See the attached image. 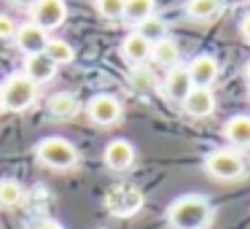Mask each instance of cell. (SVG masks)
Instances as JSON below:
<instances>
[{"label": "cell", "mask_w": 250, "mask_h": 229, "mask_svg": "<svg viewBox=\"0 0 250 229\" xmlns=\"http://www.w3.org/2000/svg\"><path fill=\"white\" fill-rule=\"evenodd\" d=\"M121 60L129 65H143L146 60H151V44L140 33H129L121 41Z\"/></svg>", "instance_id": "4fadbf2b"}, {"label": "cell", "mask_w": 250, "mask_h": 229, "mask_svg": "<svg viewBox=\"0 0 250 229\" xmlns=\"http://www.w3.org/2000/svg\"><path fill=\"white\" fill-rule=\"evenodd\" d=\"M153 11H156V0H126L124 3V19L135 24L151 19Z\"/></svg>", "instance_id": "e0dca14e"}, {"label": "cell", "mask_w": 250, "mask_h": 229, "mask_svg": "<svg viewBox=\"0 0 250 229\" xmlns=\"http://www.w3.org/2000/svg\"><path fill=\"white\" fill-rule=\"evenodd\" d=\"M24 76L33 84H49L51 78L57 76V65L43 54V51H41V54H30L27 60H24Z\"/></svg>", "instance_id": "7c38bea8"}, {"label": "cell", "mask_w": 250, "mask_h": 229, "mask_svg": "<svg viewBox=\"0 0 250 229\" xmlns=\"http://www.w3.org/2000/svg\"><path fill=\"white\" fill-rule=\"evenodd\" d=\"M129 84H132V89H135L137 94H153L159 89L156 76H153L148 68H143V65H137L135 70L129 73Z\"/></svg>", "instance_id": "d6986e66"}, {"label": "cell", "mask_w": 250, "mask_h": 229, "mask_svg": "<svg viewBox=\"0 0 250 229\" xmlns=\"http://www.w3.org/2000/svg\"><path fill=\"white\" fill-rule=\"evenodd\" d=\"M89 119L100 127H110L121 119V103L113 94H97V97L89 100Z\"/></svg>", "instance_id": "8992f818"}, {"label": "cell", "mask_w": 250, "mask_h": 229, "mask_svg": "<svg viewBox=\"0 0 250 229\" xmlns=\"http://www.w3.org/2000/svg\"><path fill=\"white\" fill-rule=\"evenodd\" d=\"M210 216H212L210 202L199 194L178 197L167 207V221L172 224V229H205L210 224Z\"/></svg>", "instance_id": "6da1fadb"}, {"label": "cell", "mask_w": 250, "mask_h": 229, "mask_svg": "<svg viewBox=\"0 0 250 229\" xmlns=\"http://www.w3.org/2000/svg\"><path fill=\"white\" fill-rule=\"evenodd\" d=\"M135 33H140L143 38L148 41V44H156V41H162V38H167V24H164V19H159V17H151V19H146V22H140L137 24V30Z\"/></svg>", "instance_id": "7402d4cb"}, {"label": "cell", "mask_w": 250, "mask_h": 229, "mask_svg": "<svg viewBox=\"0 0 250 229\" xmlns=\"http://www.w3.org/2000/svg\"><path fill=\"white\" fill-rule=\"evenodd\" d=\"M194 89V84H191V76H188V68L186 65H175L167 70V78H164V94H167L169 100H175V103H183L186 94Z\"/></svg>", "instance_id": "30bf717a"}, {"label": "cell", "mask_w": 250, "mask_h": 229, "mask_svg": "<svg viewBox=\"0 0 250 229\" xmlns=\"http://www.w3.org/2000/svg\"><path fill=\"white\" fill-rule=\"evenodd\" d=\"M151 60L156 62V65H162V68H175L178 65V60H180V49H178V44H175L172 38H162V41H156V44L151 46Z\"/></svg>", "instance_id": "9a60e30c"}, {"label": "cell", "mask_w": 250, "mask_h": 229, "mask_svg": "<svg viewBox=\"0 0 250 229\" xmlns=\"http://www.w3.org/2000/svg\"><path fill=\"white\" fill-rule=\"evenodd\" d=\"M239 33H242V38L250 44V14H245L242 22H239Z\"/></svg>", "instance_id": "d4e9b609"}, {"label": "cell", "mask_w": 250, "mask_h": 229, "mask_svg": "<svg viewBox=\"0 0 250 229\" xmlns=\"http://www.w3.org/2000/svg\"><path fill=\"white\" fill-rule=\"evenodd\" d=\"M43 54L49 57L54 65H70V62L76 60V51H73V46L67 44V41H62V38H49Z\"/></svg>", "instance_id": "ac0fdd59"}, {"label": "cell", "mask_w": 250, "mask_h": 229, "mask_svg": "<svg viewBox=\"0 0 250 229\" xmlns=\"http://www.w3.org/2000/svg\"><path fill=\"white\" fill-rule=\"evenodd\" d=\"M221 11V0H188L186 3V14L191 19H212L215 14Z\"/></svg>", "instance_id": "ffe728a7"}, {"label": "cell", "mask_w": 250, "mask_h": 229, "mask_svg": "<svg viewBox=\"0 0 250 229\" xmlns=\"http://www.w3.org/2000/svg\"><path fill=\"white\" fill-rule=\"evenodd\" d=\"M186 68H188L191 84H194V87H207V89H210L212 84L218 81V73H221L218 60H215V57H210V54L194 57V60H191Z\"/></svg>", "instance_id": "52a82bcc"}, {"label": "cell", "mask_w": 250, "mask_h": 229, "mask_svg": "<svg viewBox=\"0 0 250 229\" xmlns=\"http://www.w3.org/2000/svg\"><path fill=\"white\" fill-rule=\"evenodd\" d=\"M103 159L110 170H116V173L129 170L132 164H135V146H132L129 140H121V137L119 140H110L108 146H105Z\"/></svg>", "instance_id": "9c48e42d"}, {"label": "cell", "mask_w": 250, "mask_h": 229, "mask_svg": "<svg viewBox=\"0 0 250 229\" xmlns=\"http://www.w3.org/2000/svg\"><path fill=\"white\" fill-rule=\"evenodd\" d=\"M35 157H38L41 164L51 170H67L78 162V151L70 140L65 137H46L35 146Z\"/></svg>", "instance_id": "7a4b0ae2"}, {"label": "cell", "mask_w": 250, "mask_h": 229, "mask_svg": "<svg viewBox=\"0 0 250 229\" xmlns=\"http://www.w3.org/2000/svg\"><path fill=\"white\" fill-rule=\"evenodd\" d=\"M245 78H248V84H250V60H248V65H245Z\"/></svg>", "instance_id": "83f0119b"}, {"label": "cell", "mask_w": 250, "mask_h": 229, "mask_svg": "<svg viewBox=\"0 0 250 229\" xmlns=\"http://www.w3.org/2000/svg\"><path fill=\"white\" fill-rule=\"evenodd\" d=\"M183 111L188 116H194V119H205V116H210L212 111H215V94H212V89L194 87L188 94H186V100H183Z\"/></svg>", "instance_id": "ba28073f"}, {"label": "cell", "mask_w": 250, "mask_h": 229, "mask_svg": "<svg viewBox=\"0 0 250 229\" xmlns=\"http://www.w3.org/2000/svg\"><path fill=\"white\" fill-rule=\"evenodd\" d=\"M223 135H226V140L234 148H248L250 146V116H245V114L231 116L226 121V127H223Z\"/></svg>", "instance_id": "5bb4252c"}, {"label": "cell", "mask_w": 250, "mask_h": 229, "mask_svg": "<svg viewBox=\"0 0 250 229\" xmlns=\"http://www.w3.org/2000/svg\"><path fill=\"white\" fill-rule=\"evenodd\" d=\"M14 3H17V6H22V8H33L38 0H14Z\"/></svg>", "instance_id": "4316f807"}, {"label": "cell", "mask_w": 250, "mask_h": 229, "mask_svg": "<svg viewBox=\"0 0 250 229\" xmlns=\"http://www.w3.org/2000/svg\"><path fill=\"white\" fill-rule=\"evenodd\" d=\"M30 11H33V24L49 33L67 19V3L65 0H38Z\"/></svg>", "instance_id": "5b68a950"}, {"label": "cell", "mask_w": 250, "mask_h": 229, "mask_svg": "<svg viewBox=\"0 0 250 229\" xmlns=\"http://www.w3.org/2000/svg\"><path fill=\"white\" fill-rule=\"evenodd\" d=\"M124 3L126 0H97V11L105 19H124Z\"/></svg>", "instance_id": "603a6c76"}, {"label": "cell", "mask_w": 250, "mask_h": 229, "mask_svg": "<svg viewBox=\"0 0 250 229\" xmlns=\"http://www.w3.org/2000/svg\"><path fill=\"white\" fill-rule=\"evenodd\" d=\"M3 108L8 111H27L38 97V84H33L24 73H14L3 84Z\"/></svg>", "instance_id": "3957f363"}, {"label": "cell", "mask_w": 250, "mask_h": 229, "mask_svg": "<svg viewBox=\"0 0 250 229\" xmlns=\"http://www.w3.org/2000/svg\"><path fill=\"white\" fill-rule=\"evenodd\" d=\"M38 229H65V227H62L60 221H43V224H41Z\"/></svg>", "instance_id": "484cf974"}, {"label": "cell", "mask_w": 250, "mask_h": 229, "mask_svg": "<svg viewBox=\"0 0 250 229\" xmlns=\"http://www.w3.org/2000/svg\"><path fill=\"white\" fill-rule=\"evenodd\" d=\"M17 46H19V51H24V54H41V51L46 49V44H49V35H46V30H41L38 24H33V22H27V24H22V27L17 30Z\"/></svg>", "instance_id": "8fae6325"}, {"label": "cell", "mask_w": 250, "mask_h": 229, "mask_svg": "<svg viewBox=\"0 0 250 229\" xmlns=\"http://www.w3.org/2000/svg\"><path fill=\"white\" fill-rule=\"evenodd\" d=\"M0 108H3V89H0Z\"/></svg>", "instance_id": "f1b7e54d"}, {"label": "cell", "mask_w": 250, "mask_h": 229, "mask_svg": "<svg viewBox=\"0 0 250 229\" xmlns=\"http://www.w3.org/2000/svg\"><path fill=\"white\" fill-rule=\"evenodd\" d=\"M248 94H250V92H248Z\"/></svg>", "instance_id": "f546056e"}, {"label": "cell", "mask_w": 250, "mask_h": 229, "mask_svg": "<svg viewBox=\"0 0 250 229\" xmlns=\"http://www.w3.org/2000/svg\"><path fill=\"white\" fill-rule=\"evenodd\" d=\"M24 200V189L19 186V181L6 178L0 181V207H17Z\"/></svg>", "instance_id": "44dd1931"}, {"label": "cell", "mask_w": 250, "mask_h": 229, "mask_svg": "<svg viewBox=\"0 0 250 229\" xmlns=\"http://www.w3.org/2000/svg\"><path fill=\"white\" fill-rule=\"evenodd\" d=\"M17 30H19V24L14 22L11 17H6V14H0V41L14 38V35H17Z\"/></svg>", "instance_id": "cb8c5ba5"}, {"label": "cell", "mask_w": 250, "mask_h": 229, "mask_svg": "<svg viewBox=\"0 0 250 229\" xmlns=\"http://www.w3.org/2000/svg\"><path fill=\"white\" fill-rule=\"evenodd\" d=\"M78 108H81V103H78V97L70 92H60L49 100V114L54 116V119H73V116L78 114Z\"/></svg>", "instance_id": "2e32d148"}, {"label": "cell", "mask_w": 250, "mask_h": 229, "mask_svg": "<svg viewBox=\"0 0 250 229\" xmlns=\"http://www.w3.org/2000/svg\"><path fill=\"white\" fill-rule=\"evenodd\" d=\"M205 170L218 181H234L245 173V159L239 151H231V148H218V151H210L205 159Z\"/></svg>", "instance_id": "277c9868"}]
</instances>
